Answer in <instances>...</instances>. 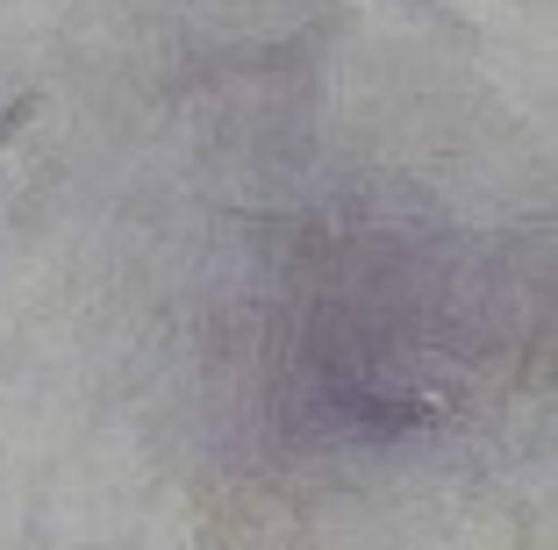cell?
Here are the masks:
<instances>
[{
    "instance_id": "obj_1",
    "label": "cell",
    "mask_w": 558,
    "mask_h": 550,
    "mask_svg": "<svg viewBox=\"0 0 558 550\" xmlns=\"http://www.w3.org/2000/svg\"><path fill=\"white\" fill-rule=\"evenodd\" d=\"M36 114H44V94H36V86H22V94H15V100H8V108H0V150L15 144V136H22V130H29Z\"/></svg>"
}]
</instances>
